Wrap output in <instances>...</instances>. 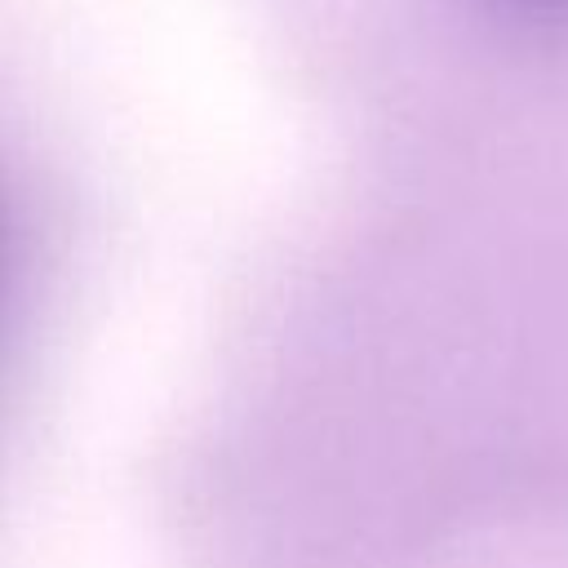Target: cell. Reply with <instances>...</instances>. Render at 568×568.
<instances>
[{"mask_svg":"<svg viewBox=\"0 0 568 568\" xmlns=\"http://www.w3.org/2000/svg\"><path fill=\"white\" fill-rule=\"evenodd\" d=\"M524 4H559V0H524Z\"/></svg>","mask_w":568,"mask_h":568,"instance_id":"1","label":"cell"}]
</instances>
